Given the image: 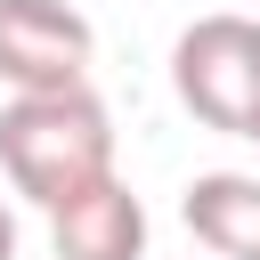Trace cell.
Masks as SVG:
<instances>
[{
  "instance_id": "1",
  "label": "cell",
  "mask_w": 260,
  "mask_h": 260,
  "mask_svg": "<svg viewBox=\"0 0 260 260\" xmlns=\"http://www.w3.org/2000/svg\"><path fill=\"white\" fill-rule=\"evenodd\" d=\"M0 179L41 211L114 179V114L98 106V89L8 98L0 106Z\"/></svg>"
},
{
  "instance_id": "2",
  "label": "cell",
  "mask_w": 260,
  "mask_h": 260,
  "mask_svg": "<svg viewBox=\"0 0 260 260\" xmlns=\"http://www.w3.org/2000/svg\"><path fill=\"white\" fill-rule=\"evenodd\" d=\"M171 89L203 130L260 138V16H195L171 41Z\"/></svg>"
},
{
  "instance_id": "3",
  "label": "cell",
  "mask_w": 260,
  "mask_h": 260,
  "mask_svg": "<svg viewBox=\"0 0 260 260\" xmlns=\"http://www.w3.org/2000/svg\"><path fill=\"white\" fill-rule=\"evenodd\" d=\"M89 16L73 0H0V81L8 98H49V89H89Z\"/></svg>"
},
{
  "instance_id": "4",
  "label": "cell",
  "mask_w": 260,
  "mask_h": 260,
  "mask_svg": "<svg viewBox=\"0 0 260 260\" xmlns=\"http://www.w3.org/2000/svg\"><path fill=\"white\" fill-rule=\"evenodd\" d=\"M49 252L57 260H146V203L122 179H98L89 195L49 211Z\"/></svg>"
},
{
  "instance_id": "5",
  "label": "cell",
  "mask_w": 260,
  "mask_h": 260,
  "mask_svg": "<svg viewBox=\"0 0 260 260\" xmlns=\"http://www.w3.org/2000/svg\"><path fill=\"white\" fill-rule=\"evenodd\" d=\"M187 236L211 260H260V171H203L179 195Z\"/></svg>"
},
{
  "instance_id": "6",
  "label": "cell",
  "mask_w": 260,
  "mask_h": 260,
  "mask_svg": "<svg viewBox=\"0 0 260 260\" xmlns=\"http://www.w3.org/2000/svg\"><path fill=\"white\" fill-rule=\"evenodd\" d=\"M0 260H16V211L0 203Z\"/></svg>"
},
{
  "instance_id": "7",
  "label": "cell",
  "mask_w": 260,
  "mask_h": 260,
  "mask_svg": "<svg viewBox=\"0 0 260 260\" xmlns=\"http://www.w3.org/2000/svg\"><path fill=\"white\" fill-rule=\"evenodd\" d=\"M252 146H260V138H252Z\"/></svg>"
}]
</instances>
